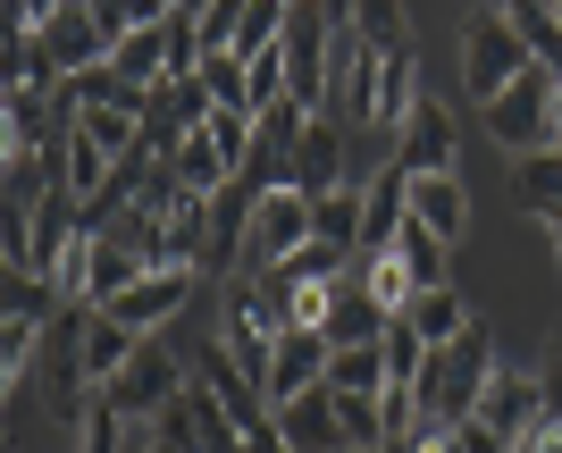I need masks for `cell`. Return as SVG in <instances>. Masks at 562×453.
I'll return each mask as SVG.
<instances>
[{"label":"cell","instance_id":"cell-1","mask_svg":"<svg viewBox=\"0 0 562 453\" xmlns=\"http://www.w3.org/2000/svg\"><path fill=\"white\" fill-rule=\"evenodd\" d=\"M487 378H495V328H487V319H470V328L453 336L446 353H428L420 386H412V411H420V437H412V445L470 429V420H479V395H487Z\"/></svg>","mask_w":562,"mask_h":453},{"label":"cell","instance_id":"cell-2","mask_svg":"<svg viewBox=\"0 0 562 453\" xmlns=\"http://www.w3.org/2000/svg\"><path fill=\"white\" fill-rule=\"evenodd\" d=\"M487 135H495V151H513V160L562 151V84H554L546 68H529L513 93L487 110Z\"/></svg>","mask_w":562,"mask_h":453},{"label":"cell","instance_id":"cell-3","mask_svg":"<svg viewBox=\"0 0 562 453\" xmlns=\"http://www.w3.org/2000/svg\"><path fill=\"white\" fill-rule=\"evenodd\" d=\"M186 386H193V370L168 353V336H143L135 361L101 386V404H110L117 420H160V411H177V395H186Z\"/></svg>","mask_w":562,"mask_h":453},{"label":"cell","instance_id":"cell-4","mask_svg":"<svg viewBox=\"0 0 562 453\" xmlns=\"http://www.w3.org/2000/svg\"><path fill=\"white\" fill-rule=\"evenodd\" d=\"M529 68H538V59L520 50V34H513V18H504V9L470 18V34H462V93L479 101V110H495V101L513 93Z\"/></svg>","mask_w":562,"mask_h":453},{"label":"cell","instance_id":"cell-5","mask_svg":"<svg viewBox=\"0 0 562 453\" xmlns=\"http://www.w3.org/2000/svg\"><path fill=\"white\" fill-rule=\"evenodd\" d=\"M278 336H285V319H278V303L260 294V278H227V310H218V344H227L252 378H269V353H278Z\"/></svg>","mask_w":562,"mask_h":453},{"label":"cell","instance_id":"cell-6","mask_svg":"<svg viewBox=\"0 0 562 453\" xmlns=\"http://www.w3.org/2000/svg\"><path fill=\"white\" fill-rule=\"evenodd\" d=\"M211 118H218V101L202 93V76H168V84H151V101H143V151L168 160V151L193 144Z\"/></svg>","mask_w":562,"mask_h":453},{"label":"cell","instance_id":"cell-7","mask_svg":"<svg viewBox=\"0 0 562 453\" xmlns=\"http://www.w3.org/2000/svg\"><path fill=\"white\" fill-rule=\"evenodd\" d=\"M25 9H34V34H43V50L59 59V76L110 68V43H101L93 0H25Z\"/></svg>","mask_w":562,"mask_h":453},{"label":"cell","instance_id":"cell-8","mask_svg":"<svg viewBox=\"0 0 562 453\" xmlns=\"http://www.w3.org/2000/svg\"><path fill=\"white\" fill-rule=\"evenodd\" d=\"M303 244H311V202L303 193H269V202L252 211V236H244L235 278H269V269H285Z\"/></svg>","mask_w":562,"mask_h":453},{"label":"cell","instance_id":"cell-9","mask_svg":"<svg viewBox=\"0 0 562 453\" xmlns=\"http://www.w3.org/2000/svg\"><path fill=\"white\" fill-rule=\"evenodd\" d=\"M352 185V144L336 118H311L303 144H294V160H285V193H303V202H328V193Z\"/></svg>","mask_w":562,"mask_h":453},{"label":"cell","instance_id":"cell-10","mask_svg":"<svg viewBox=\"0 0 562 453\" xmlns=\"http://www.w3.org/2000/svg\"><path fill=\"white\" fill-rule=\"evenodd\" d=\"M538 420H546V386H538V370H504V361H495L487 395H479V429L504 437V445H520Z\"/></svg>","mask_w":562,"mask_h":453},{"label":"cell","instance_id":"cell-11","mask_svg":"<svg viewBox=\"0 0 562 453\" xmlns=\"http://www.w3.org/2000/svg\"><path fill=\"white\" fill-rule=\"evenodd\" d=\"M193 286H202L193 269H151V278H135V286L117 294V303H101V310H110L117 328H135V336H160L168 319L193 303Z\"/></svg>","mask_w":562,"mask_h":453},{"label":"cell","instance_id":"cell-12","mask_svg":"<svg viewBox=\"0 0 562 453\" xmlns=\"http://www.w3.org/2000/svg\"><path fill=\"white\" fill-rule=\"evenodd\" d=\"M328 361H336V344L319 328H285L278 353H269L260 395H269V404H294V395H311V386H328Z\"/></svg>","mask_w":562,"mask_h":453},{"label":"cell","instance_id":"cell-13","mask_svg":"<svg viewBox=\"0 0 562 453\" xmlns=\"http://www.w3.org/2000/svg\"><path fill=\"white\" fill-rule=\"evenodd\" d=\"M453 151H462L453 110L420 93V110H412V126H403V144H395V168L403 177H453Z\"/></svg>","mask_w":562,"mask_h":453},{"label":"cell","instance_id":"cell-14","mask_svg":"<svg viewBox=\"0 0 562 453\" xmlns=\"http://www.w3.org/2000/svg\"><path fill=\"white\" fill-rule=\"evenodd\" d=\"M278 437H285L294 453H352L345 411H336V386H311V395L278 404Z\"/></svg>","mask_w":562,"mask_h":453},{"label":"cell","instance_id":"cell-15","mask_svg":"<svg viewBox=\"0 0 562 453\" xmlns=\"http://www.w3.org/2000/svg\"><path fill=\"white\" fill-rule=\"evenodd\" d=\"M85 236H93V227H85V202H76V193H50L43 211H34V269H43V278H59V269H68V252H76Z\"/></svg>","mask_w":562,"mask_h":453},{"label":"cell","instance_id":"cell-16","mask_svg":"<svg viewBox=\"0 0 562 453\" xmlns=\"http://www.w3.org/2000/svg\"><path fill=\"white\" fill-rule=\"evenodd\" d=\"M412 218H420L437 244H462V227H470V193H462V177H412Z\"/></svg>","mask_w":562,"mask_h":453},{"label":"cell","instance_id":"cell-17","mask_svg":"<svg viewBox=\"0 0 562 453\" xmlns=\"http://www.w3.org/2000/svg\"><path fill=\"white\" fill-rule=\"evenodd\" d=\"M135 344H143L135 328H117L110 310H93V319H85V386H93V395H101V386H110L117 370L135 361Z\"/></svg>","mask_w":562,"mask_h":453},{"label":"cell","instance_id":"cell-18","mask_svg":"<svg viewBox=\"0 0 562 453\" xmlns=\"http://www.w3.org/2000/svg\"><path fill=\"white\" fill-rule=\"evenodd\" d=\"M336 344V353H345V344H378V336H386V310L370 303V286H336V303H328V328H319Z\"/></svg>","mask_w":562,"mask_h":453},{"label":"cell","instance_id":"cell-19","mask_svg":"<svg viewBox=\"0 0 562 453\" xmlns=\"http://www.w3.org/2000/svg\"><path fill=\"white\" fill-rule=\"evenodd\" d=\"M403 328L420 336V344H437V353H446L453 336L470 328V303L453 286H428V294H412V310H403Z\"/></svg>","mask_w":562,"mask_h":453},{"label":"cell","instance_id":"cell-20","mask_svg":"<svg viewBox=\"0 0 562 453\" xmlns=\"http://www.w3.org/2000/svg\"><path fill=\"white\" fill-rule=\"evenodd\" d=\"M168 168H177V185H186L193 202H211V193H227V185H235V168L218 160V144H211V126H202V135H193V144H177V151H168Z\"/></svg>","mask_w":562,"mask_h":453},{"label":"cell","instance_id":"cell-21","mask_svg":"<svg viewBox=\"0 0 562 453\" xmlns=\"http://www.w3.org/2000/svg\"><path fill=\"white\" fill-rule=\"evenodd\" d=\"M352 286H370V303L386 310V319H403V310H412V269L395 261V252H361V261H352Z\"/></svg>","mask_w":562,"mask_h":453},{"label":"cell","instance_id":"cell-22","mask_svg":"<svg viewBox=\"0 0 562 453\" xmlns=\"http://www.w3.org/2000/svg\"><path fill=\"white\" fill-rule=\"evenodd\" d=\"M110 151L93 144V135H68V144H59V185L76 193V202H101V185H110Z\"/></svg>","mask_w":562,"mask_h":453},{"label":"cell","instance_id":"cell-23","mask_svg":"<svg viewBox=\"0 0 562 453\" xmlns=\"http://www.w3.org/2000/svg\"><path fill=\"white\" fill-rule=\"evenodd\" d=\"M135 278H151V269H143V261H126V252H110V244H85V303H117V294H126V286H135Z\"/></svg>","mask_w":562,"mask_h":453},{"label":"cell","instance_id":"cell-24","mask_svg":"<svg viewBox=\"0 0 562 453\" xmlns=\"http://www.w3.org/2000/svg\"><path fill=\"white\" fill-rule=\"evenodd\" d=\"M504 18H513L520 50H529V59L562 84V18H554V9H538V0H520V9H504Z\"/></svg>","mask_w":562,"mask_h":453},{"label":"cell","instance_id":"cell-25","mask_svg":"<svg viewBox=\"0 0 562 453\" xmlns=\"http://www.w3.org/2000/svg\"><path fill=\"white\" fill-rule=\"evenodd\" d=\"M186 420H193V445L202 453H244V429L227 420V404H218L211 386H186Z\"/></svg>","mask_w":562,"mask_h":453},{"label":"cell","instance_id":"cell-26","mask_svg":"<svg viewBox=\"0 0 562 453\" xmlns=\"http://www.w3.org/2000/svg\"><path fill=\"white\" fill-rule=\"evenodd\" d=\"M328 386H345V395H386V336H378V344H345V353L328 361Z\"/></svg>","mask_w":562,"mask_h":453},{"label":"cell","instance_id":"cell-27","mask_svg":"<svg viewBox=\"0 0 562 453\" xmlns=\"http://www.w3.org/2000/svg\"><path fill=\"white\" fill-rule=\"evenodd\" d=\"M446 252H453V244H437V236H428V227H420V218H403V236H395V261L403 269H412V286H446Z\"/></svg>","mask_w":562,"mask_h":453},{"label":"cell","instance_id":"cell-28","mask_svg":"<svg viewBox=\"0 0 562 453\" xmlns=\"http://www.w3.org/2000/svg\"><path fill=\"white\" fill-rule=\"evenodd\" d=\"M202 93H211L218 110H252V59H244V50H211V59H202Z\"/></svg>","mask_w":562,"mask_h":453},{"label":"cell","instance_id":"cell-29","mask_svg":"<svg viewBox=\"0 0 562 453\" xmlns=\"http://www.w3.org/2000/svg\"><path fill=\"white\" fill-rule=\"evenodd\" d=\"M311 236H319V244H345V252H361V185L328 193V202H311Z\"/></svg>","mask_w":562,"mask_h":453},{"label":"cell","instance_id":"cell-30","mask_svg":"<svg viewBox=\"0 0 562 453\" xmlns=\"http://www.w3.org/2000/svg\"><path fill=\"white\" fill-rule=\"evenodd\" d=\"M50 344V328H34V319H0V386L9 395H25V361Z\"/></svg>","mask_w":562,"mask_h":453},{"label":"cell","instance_id":"cell-31","mask_svg":"<svg viewBox=\"0 0 562 453\" xmlns=\"http://www.w3.org/2000/svg\"><path fill=\"white\" fill-rule=\"evenodd\" d=\"M0 319H34V328H50V319H59V310H68V294L50 286V278H9V294H0Z\"/></svg>","mask_w":562,"mask_h":453},{"label":"cell","instance_id":"cell-32","mask_svg":"<svg viewBox=\"0 0 562 453\" xmlns=\"http://www.w3.org/2000/svg\"><path fill=\"white\" fill-rule=\"evenodd\" d=\"M428 353H437V344H420L403 319H386V386H403V395H412V386H420V370H428Z\"/></svg>","mask_w":562,"mask_h":453},{"label":"cell","instance_id":"cell-33","mask_svg":"<svg viewBox=\"0 0 562 453\" xmlns=\"http://www.w3.org/2000/svg\"><path fill=\"white\" fill-rule=\"evenodd\" d=\"M126 429H135V420H117V411L93 395V411L76 420V453H126Z\"/></svg>","mask_w":562,"mask_h":453},{"label":"cell","instance_id":"cell-34","mask_svg":"<svg viewBox=\"0 0 562 453\" xmlns=\"http://www.w3.org/2000/svg\"><path fill=\"white\" fill-rule=\"evenodd\" d=\"M352 25H361V43H370V50H403V9H395V0H361Z\"/></svg>","mask_w":562,"mask_h":453},{"label":"cell","instance_id":"cell-35","mask_svg":"<svg viewBox=\"0 0 562 453\" xmlns=\"http://www.w3.org/2000/svg\"><path fill=\"white\" fill-rule=\"evenodd\" d=\"M520 193H529L538 211H562V151H538V160H520Z\"/></svg>","mask_w":562,"mask_h":453},{"label":"cell","instance_id":"cell-36","mask_svg":"<svg viewBox=\"0 0 562 453\" xmlns=\"http://www.w3.org/2000/svg\"><path fill=\"white\" fill-rule=\"evenodd\" d=\"M538 386H546V420H554V429H562V344H554V353H546Z\"/></svg>","mask_w":562,"mask_h":453},{"label":"cell","instance_id":"cell-37","mask_svg":"<svg viewBox=\"0 0 562 453\" xmlns=\"http://www.w3.org/2000/svg\"><path fill=\"white\" fill-rule=\"evenodd\" d=\"M453 445H462V453H513L504 437H487V429H479V420H470V429H453Z\"/></svg>","mask_w":562,"mask_h":453},{"label":"cell","instance_id":"cell-38","mask_svg":"<svg viewBox=\"0 0 562 453\" xmlns=\"http://www.w3.org/2000/svg\"><path fill=\"white\" fill-rule=\"evenodd\" d=\"M546 236H554V261H562V211H546Z\"/></svg>","mask_w":562,"mask_h":453},{"label":"cell","instance_id":"cell-39","mask_svg":"<svg viewBox=\"0 0 562 453\" xmlns=\"http://www.w3.org/2000/svg\"><path fill=\"white\" fill-rule=\"evenodd\" d=\"M412 453H462V445H453V437H428V445H412Z\"/></svg>","mask_w":562,"mask_h":453}]
</instances>
